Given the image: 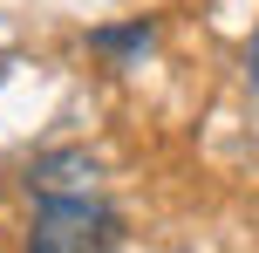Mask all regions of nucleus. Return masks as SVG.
<instances>
[{
	"label": "nucleus",
	"instance_id": "nucleus-1",
	"mask_svg": "<svg viewBox=\"0 0 259 253\" xmlns=\"http://www.w3.org/2000/svg\"><path fill=\"white\" fill-rule=\"evenodd\" d=\"M27 199L34 219L21 233V253H109L116 246V212L103 199V171L82 151H48L27 164Z\"/></svg>",
	"mask_w": 259,
	"mask_h": 253
},
{
	"label": "nucleus",
	"instance_id": "nucleus-2",
	"mask_svg": "<svg viewBox=\"0 0 259 253\" xmlns=\"http://www.w3.org/2000/svg\"><path fill=\"white\" fill-rule=\"evenodd\" d=\"M246 82H252V96H259V27H252V41H246Z\"/></svg>",
	"mask_w": 259,
	"mask_h": 253
}]
</instances>
